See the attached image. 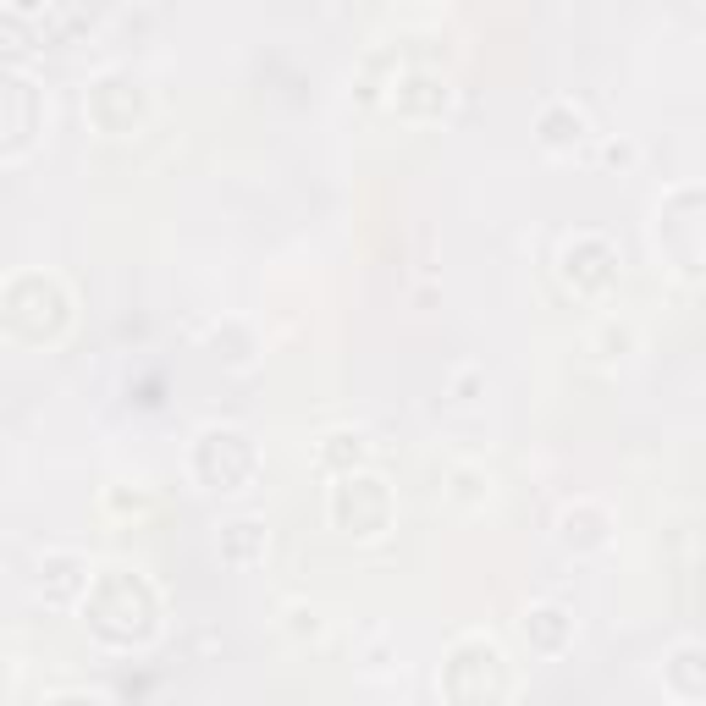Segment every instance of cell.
Instances as JSON below:
<instances>
[{
  "mask_svg": "<svg viewBox=\"0 0 706 706\" xmlns=\"http://www.w3.org/2000/svg\"><path fill=\"white\" fill-rule=\"evenodd\" d=\"M541 138H547L552 149L580 144V138H585V111H580L574 100H552V105H541Z\"/></svg>",
  "mask_w": 706,
  "mask_h": 706,
  "instance_id": "obj_1",
  "label": "cell"
},
{
  "mask_svg": "<svg viewBox=\"0 0 706 706\" xmlns=\"http://www.w3.org/2000/svg\"><path fill=\"white\" fill-rule=\"evenodd\" d=\"M28 45H39L34 28H28V12H0V50H6V56H23Z\"/></svg>",
  "mask_w": 706,
  "mask_h": 706,
  "instance_id": "obj_2",
  "label": "cell"
}]
</instances>
